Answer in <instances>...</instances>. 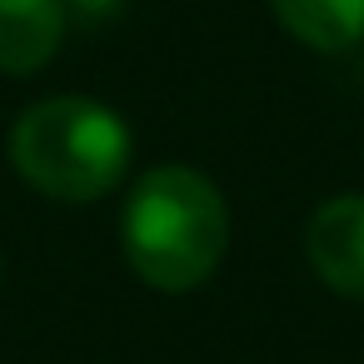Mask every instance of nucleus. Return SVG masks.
<instances>
[{
    "label": "nucleus",
    "mask_w": 364,
    "mask_h": 364,
    "mask_svg": "<svg viewBox=\"0 0 364 364\" xmlns=\"http://www.w3.org/2000/svg\"><path fill=\"white\" fill-rule=\"evenodd\" d=\"M120 245L130 269L165 294H185L205 284L230 245V210L210 175L190 165H155L135 180L125 215H120Z\"/></svg>",
    "instance_id": "f257e3e1"
},
{
    "label": "nucleus",
    "mask_w": 364,
    "mask_h": 364,
    "mask_svg": "<svg viewBox=\"0 0 364 364\" xmlns=\"http://www.w3.org/2000/svg\"><path fill=\"white\" fill-rule=\"evenodd\" d=\"M304 255L324 289L364 299V195L324 200L304 225Z\"/></svg>",
    "instance_id": "7ed1b4c3"
},
{
    "label": "nucleus",
    "mask_w": 364,
    "mask_h": 364,
    "mask_svg": "<svg viewBox=\"0 0 364 364\" xmlns=\"http://www.w3.org/2000/svg\"><path fill=\"white\" fill-rule=\"evenodd\" d=\"M16 175L65 205L110 195L130 170V125L85 95H50L11 125Z\"/></svg>",
    "instance_id": "f03ea898"
},
{
    "label": "nucleus",
    "mask_w": 364,
    "mask_h": 364,
    "mask_svg": "<svg viewBox=\"0 0 364 364\" xmlns=\"http://www.w3.org/2000/svg\"><path fill=\"white\" fill-rule=\"evenodd\" d=\"M65 0H0V75H36L65 41Z\"/></svg>",
    "instance_id": "20e7f679"
},
{
    "label": "nucleus",
    "mask_w": 364,
    "mask_h": 364,
    "mask_svg": "<svg viewBox=\"0 0 364 364\" xmlns=\"http://www.w3.org/2000/svg\"><path fill=\"white\" fill-rule=\"evenodd\" d=\"M279 31H289L299 46L334 55L364 41V0H269Z\"/></svg>",
    "instance_id": "39448f33"
},
{
    "label": "nucleus",
    "mask_w": 364,
    "mask_h": 364,
    "mask_svg": "<svg viewBox=\"0 0 364 364\" xmlns=\"http://www.w3.org/2000/svg\"><path fill=\"white\" fill-rule=\"evenodd\" d=\"M125 6H130V0H65V16H75V21H85V26H100V21L120 16Z\"/></svg>",
    "instance_id": "423d86ee"
}]
</instances>
